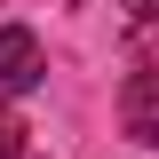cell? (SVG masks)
Instances as JSON below:
<instances>
[{
    "label": "cell",
    "mask_w": 159,
    "mask_h": 159,
    "mask_svg": "<svg viewBox=\"0 0 159 159\" xmlns=\"http://www.w3.org/2000/svg\"><path fill=\"white\" fill-rule=\"evenodd\" d=\"M40 80V40L24 24H0V96H24Z\"/></svg>",
    "instance_id": "6da1fadb"
},
{
    "label": "cell",
    "mask_w": 159,
    "mask_h": 159,
    "mask_svg": "<svg viewBox=\"0 0 159 159\" xmlns=\"http://www.w3.org/2000/svg\"><path fill=\"white\" fill-rule=\"evenodd\" d=\"M119 119H127L135 143H159V72H135L119 88Z\"/></svg>",
    "instance_id": "7a4b0ae2"
},
{
    "label": "cell",
    "mask_w": 159,
    "mask_h": 159,
    "mask_svg": "<svg viewBox=\"0 0 159 159\" xmlns=\"http://www.w3.org/2000/svg\"><path fill=\"white\" fill-rule=\"evenodd\" d=\"M0 159H24V127H16L8 111H0Z\"/></svg>",
    "instance_id": "3957f363"
},
{
    "label": "cell",
    "mask_w": 159,
    "mask_h": 159,
    "mask_svg": "<svg viewBox=\"0 0 159 159\" xmlns=\"http://www.w3.org/2000/svg\"><path fill=\"white\" fill-rule=\"evenodd\" d=\"M119 8H127L135 24H159V0H119Z\"/></svg>",
    "instance_id": "277c9868"
}]
</instances>
